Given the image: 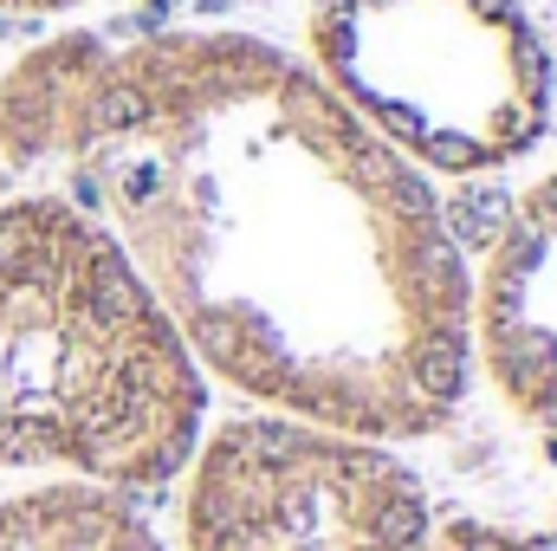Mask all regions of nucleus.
Returning <instances> with one entry per match:
<instances>
[{
	"mask_svg": "<svg viewBox=\"0 0 557 551\" xmlns=\"http://www.w3.org/2000/svg\"><path fill=\"white\" fill-rule=\"evenodd\" d=\"M467 338L499 403L557 441V175L532 182L467 298Z\"/></svg>",
	"mask_w": 557,
	"mask_h": 551,
	"instance_id": "39448f33",
	"label": "nucleus"
},
{
	"mask_svg": "<svg viewBox=\"0 0 557 551\" xmlns=\"http://www.w3.org/2000/svg\"><path fill=\"white\" fill-rule=\"evenodd\" d=\"M305 46L409 169L486 175L552 131L557 72L525 0H311Z\"/></svg>",
	"mask_w": 557,
	"mask_h": 551,
	"instance_id": "7ed1b4c3",
	"label": "nucleus"
},
{
	"mask_svg": "<svg viewBox=\"0 0 557 551\" xmlns=\"http://www.w3.org/2000/svg\"><path fill=\"white\" fill-rule=\"evenodd\" d=\"M201 421L208 383L104 221L0 201V474L162 487Z\"/></svg>",
	"mask_w": 557,
	"mask_h": 551,
	"instance_id": "f03ea898",
	"label": "nucleus"
},
{
	"mask_svg": "<svg viewBox=\"0 0 557 551\" xmlns=\"http://www.w3.org/2000/svg\"><path fill=\"white\" fill-rule=\"evenodd\" d=\"M0 156L72 162L195 370L421 441L467 396V260L416 169L273 39L59 33L0 78Z\"/></svg>",
	"mask_w": 557,
	"mask_h": 551,
	"instance_id": "f257e3e1",
	"label": "nucleus"
},
{
	"mask_svg": "<svg viewBox=\"0 0 557 551\" xmlns=\"http://www.w3.org/2000/svg\"><path fill=\"white\" fill-rule=\"evenodd\" d=\"M0 551H162V539L117 487L39 480L0 500Z\"/></svg>",
	"mask_w": 557,
	"mask_h": 551,
	"instance_id": "423d86ee",
	"label": "nucleus"
},
{
	"mask_svg": "<svg viewBox=\"0 0 557 551\" xmlns=\"http://www.w3.org/2000/svg\"><path fill=\"white\" fill-rule=\"evenodd\" d=\"M428 532L416 467L350 428L234 415L188 454L182 551H421Z\"/></svg>",
	"mask_w": 557,
	"mask_h": 551,
	"instance_id": "20e7f679",
	"label": "nucleus"
},
{
	"mask_svg": "<svg viewBox=\"0 0 557 551\" xmlns=\"http://www.w3.org/2000/svg\"><path fill=\"white\" fill-rule=\"evenodd\" d=\"M85 0H0V13H72Z\"/></svg>",
	"mask_w": 557,
	"mask_h": 551,
	"instance_id": "6e6552de",
	"label": "nucleus"
},
{
	"mask_svg": "<svg viewBox=\"0 0 557 551\" xmlns=\"http://www.w3.org/2000/svg\"><path fill=\"white\" fill-rule=\"evenodd\" d=\"M421 551H557L552 526H506V519H447Z\"/></svg>",
	"mask_w": 557,
	"mask_h": 551,
	"instance_id": "0eeeda50",
	"label": "nucleus"
}]
</instances>
